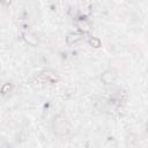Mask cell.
I'll use <instances>...</instances> for the list:
<instances>
[{
	"label": "cell",
	"instance_id": "52a82bcc",
	"mask_svg": "<svg viewBox=\"0 0 148 148\" xmlns=\"http://www.w3.org/2000/svg\"><path fill=\"white\" fill-rule=\"evenodd\" d=\"M89 44L92 46V47H99L101 46V40L98 39V38H96V37H90L89 38Z\"/></svg>",
	"mask_w": 148,
	"mask_h": 148
},
{
	"label": "cell",
	"instance_id": "8992f818",
	"mask_svg": "<svg viewBox=\"0 0 148 148\" xmlns=\"http://www.w3.org/2000/svg\"><path fill=\"white\" fill-rule=\"evenodd\" d=\"M40 76L44 77V80L50 81V82H56V81L58 80V75H57L53 71H46V72H44Z\"/></svg>",
	"mask_w": 148,
	"mask_h": 148
},
{
	"label": "cell",
	"instance_id": "277c9868",
	"mask_svg": "<svg viewBox=\"0 0 148 148\" xmlns=\"http://www.w3.org/2000/svg\"><path fill=\"white\" fill-rule=\"evenodd\" d=\"M76 27H77V29H79L82 34H87V32H89L90 29H91L90 23H89L88 21H86V20H80V21L76 23Z\"/></svg>",
	"mask_w": 148,
	"mask_h": 148
},
{
	"label": "cell",
	"instance_id": "7a4b0ae2",
	"mask_svg": "<svg viewBox=\"0 0 148 148\" xmlns=\"http://www.w3.org/2000/svg\"><path fill=\"white\" fill-rule=\"evenodd\" d=\"M116 77H117V74H116V71L114 69H106L102 73L101 75V81L104 83V84H112L114 81H116Z\"/></svg>",
	"mask_w": 148,
	"mask_h": 148
},
{
	"label": "cell",
	"instance_id": "5b68a950",
	"mask_svg": "<svg viewBox=\"0 0 148 148\" xmlns=\"http://www.w3.org/2000/svg\"><path fill=\"white\" fill-rule=\"evenodd\" d=\"M83 38V34H79V32H71L67 35L66 37V42L68 44H74L79 40H81Z\"/></svg>",
	"mask_w": 148,
	"mask_h": 148
},
{
	"label": "cell",
	"instance_id": "9c48e42d",
	"mask_svg": "<svg viewBox=\"0 0 148 148\" xmlns=\"http://www.w3.org/2000/svg\"><path fill=\"white\" fill-rule=\"evenodd\" d=\"M147 127H148V126H147Z\"/></svg>",
	"mask_w": 148,
	"mask_h": 148
},
{
	"label": "cell",
	"instance_id": "6da1fadb",
	"mask_svg": "<svg viewBox=\"0 0 148 148\" xmlns=\"http://www.w3.org/2000/svg\"><path fill=\"white\" fill-rule=\"evenodd\" d=\"M52 130L58 135H66L71 131V125L65 117L58 114L52 120Z\"/></svg>",
	"mask_w": 148,
	"mask_h": 148
},
{
	"label": "cell",
	"instance_id": "ba28073f",
	"mask_svg": "<svg viewBox=\"0 0 148 148\" xmlns=\"http://www.w3.org/2000/svg\"><path fill=\"white\" fill-rule=\"evenodd\" d=\"M9 89H10V86H9V83H6V84L2 87V89H1V92H2V94H6V91H7V90H9Z\"/></svg>",
	"mask_w": 148,
	"mask_h": 148
},
{
	"label": "cell",
	"instance_id": "3957f363",
	"mask_svg": "<svg viewBox=\"0 0 148 148\" xmlns=\"http://www.w3.org/2000/svg\"><path fill=\"white\" fill-rule=\"evenodd\" d=\"M22 37H23V39H24L29 45H31V46H35V45H37V43H38L37 37H36L34 34L29 32V31L23 32V34H22Z\"/></svg>",
	"mask_w": 148,
	"mask_h": 148
}]
</instances>
